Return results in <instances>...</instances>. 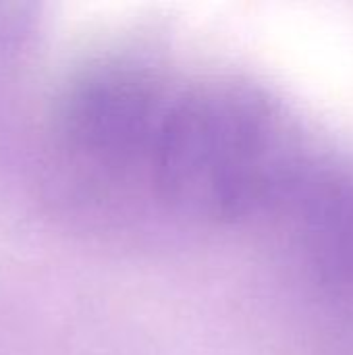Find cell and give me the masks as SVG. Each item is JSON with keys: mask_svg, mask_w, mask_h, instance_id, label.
I'll list each match as a JSON object with an SVG mask.
<instances>
[{"mask_svg": "<svg viewBox=\"0 0 353 355\" xmlns=\"http://www.w3.org/2000/svg\"><path fill=\"white\" fill-rule=\"evenodd\" d=\"M279 216L310 291L353 329V175L312 164Z\"/></svg>", "mask_w": 353, "mask_h": 355, "instance_id": "3", "label": "cell"}, {"mask_svg": "<svg viewBox=\"0 0 353 355\" xmlns=\"http://www.w3.org/2000/svg\"><path fill=\"white\" fill-rule=\"evenodd\" d=\"M175 94L152 64L131 58L104 60L69 81L52 133L75 208L108 227L162 210L158 160Z\"/></svg>", "mask_w": 353, "mask_h": 355, "instance_id": "2", "label": "cell"}, {"mask_svg": "<svg viewBox=\"0 0 353 355\" xmlns=\"http://www.w3.org/2000/svg\"><path fill=\"white\" fill-rule=\"evenodd\" d=\"M312 164L264 87L233 77L177 87L160 141L162 210L208 227L279 216Z\"/></svg>", "mask_w": 353, "mask_h": 355, "instance_id": "1", "label": "cell"}]
</instances>
